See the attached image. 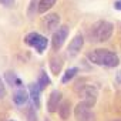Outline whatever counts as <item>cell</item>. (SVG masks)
<instances>
[{
    "label": "cell",
    "instance_id": "cell-1",
    "mask_svg": "<svg viewBox=\"0 0 121 121\" xmlns=\"http://www.w3.org/2000/svg\"><path fill=\"white\" fill-rule=\"evenodd\" d=\"M87 58L95 66L101 67H117L120 64V58L115 53L105 50V48H97L87 53Z\"/></svg>",
    "mask_w": 121,
    "mask_h": 121
},
{
    "label": "cell",
    "instance_id": "cell-2",
    "mask_svg": "<svg viewBox=\"0 0 121 121\" xmlns=\"http://www.w3.org/2000/svg\"><path fill=\"white\" fill-rule=\"evenodd\" d=\"M114 31V26L112 23L107 22V20H100L97 23H94L90 29V37L91 41H97V43H104L107 40H110V37L112 36Z\"/></svg>",
    "mask_w": 121,
    "mask_h": 121
},
{
    "label": "cell",
    "instance_id": "cell-3",
    "mask_svg": "<svg viewBox=\"0 0 121 121\" xmlns=\"http://www.w3.org/2000/svg\"><path fill=\"white\" fill-rule=\"evenodd\" d=\"M24 43H26L27 46L33 47L39 54H43V53L46 51V48H47L48 40H47V37H44L43 34L33 31V33H29V34L24 37Z\"/></svg>",
    "mask_w": 121,
    "mask_h": 121
},
{
    "label": "cell",
    "instance_id": "cell-4",
    "mask_svg": "<svg viewBox=\"0 0 121 121\" xmlns=\"http://www.w3.org/2000/svg\"><path fill=\"white\" fill-rule=\"evenodd\" d=\"M74 117L77 121H95V114L91 110V105L81 101L74 108Z\"/></svg>",
    "mask_w": 121,
    "mask_h": 121
},
{
    "label": "cell",
    "instance_id": "cell-5",
    "mask_svg": "<svg viewBox=\"0 0 121 121\" xmlns=\"http://www.w3.org/2000/svg\"><path fill=\"white\" fill-rule=\"evenodd\" d=\"M69 26H60L54 33H53V37H51V46H53V50L54 51H58L60 48L63 47L67 36H69Z\"/></svg>",
    "mask_w": 121,
    "mask_h": 121
},
{
    "label": "cell",
    "instance_id": "cell-6",
    "mask_svg": "<svg viewBox=\"0 0 121 121\" xmlns=\"http://www.w3.org/2000/svg\"><path fill=\"white\" fill-rule=\"evenodd\" d=\"M80 95L83 97V101L87 103L88 105H94L97 103V97H98V91L94 86H83L81 87V91H80Z\"/></svg>",
    "mask_w": 121,
    "mask_h": 121
},
{
    "label": "cell",
    "instance_id": "cell-7",
    "mask_svg": "<svg viewBox=\"0 0 121 121\" xmlns=\"http://www.w3.org/2000/svg\"><path fill=\"white\" fill-rule=\"evenodd\" d=\"M58 24H60V16L56 13H50L41 20V26L46 31H56L60 27Z\"/></svg>",
    "mask_w": 121,
    "mask_h": 121
},
{
    "label": "cell",
    "instance_id": "cell-8",
    "mask_svg": "<svg viewBox=\"0 0 121 121\" xmlns=\"http://www.w3.org/2000/svg\"><path fill=\"white\" fill-rule=\"evenodd\" d=\"M83 46H84V37H83L81 34L74 36L73 40L70 41L69 47H67V56H69V57H74V56H77V54L81 51Z\"/></svg>",
    "mask_w": 121,
    "mask_h": 121
},
{
    "label": "cell",
    "instance_id": "cell-9",
    "mask_svg": "<svg viewBox=\"0 0 121 121\" xmlns=\"http://www.w3.org/2000/svg\"><path fill=\"white\" fill-rule=\"evenodd\" d=\"M61 91H58V90H53L50 93V97H48V101H47V110L48 112H56L58 110V105L60 103H61Z\"/></svg>",
    "mask_w": 121,
    "mask_h": 121
},
{
    "label": "cell",
    "instance_id": "cell-10",
    "mask_svg": "<svg viewBox=\"0 0 121 121\" xmlns=\"http://www.w3.org/2000/svg\"><path fill=\"white\" fill-rule=\"evenodd\" d=\"M29 94L30 93H27L23 87H19L13 94V103L16 105H24L29 101Z\"/></svg>",
    "mask_w": 121,
    "mask_h": 121
},
{
    "label": "cell",
    "instance_id": "cell-11",
    "mask_svg": "<svg viewBox=\"0 0 121 121\" xmlns=\"http://www.w3.org/2000/svg\"><path fill=\"white\" fill-rule=\"evenodd\" d=\"M41 88L39 87V84L36 83H31V84H29V93H30V97H31V101H33V104L36 105V108H39L40 107V94H41Z\"/></svg>",
    "mask_w": 121,
    "mask_h": 121
},
{
    "label": "cell",
    "instance_id": "cell-12",
    "mask_svg": "<svg viewBox=\"0 0 121 121\" xmlns=\"http://www.w3.org/2000/svg\"><path fill=\"white\" fill-rule=\"evenodd\" d=\"M4 78H6L7 84L12 86V87H16V88L23 87V81H22V80L19 78V76H17L16 73H13V71H7V73L4 74Z\"/></svg>",
    "mask_w": 121,
    "mask_h": 121
},
{
    "label": "cell",
    "instance_id": "cell-13",
    "mask_svg": "<svg viewBox=\"0 0 121 121\" xmlns=\"http://www.w3.org/2000/svg\"><path fill=\"white\" fill-rule=\"evenodd\" d=\"M61 69H63V58L58 57V56L51 57V60H50V70H51V73L58 76L60 71H61Z\"/></svg>",
    "mask_w": 121,
    "mask_h": 121
},
{
    "label": "cell",
    "instance_id": "cell-14",
    "mask_svg": "<svg viewBox=\"0 0 121 121\" xmlns=\"http://www.w3.org/2000/svg\"><path fill=\"white\" fill-rule=\"evenodd\" d=\"M70 112H71V104L70 101H63L60 103L58 105V115L61 120H67L70 117Z\"/></svg>",
    "mask_w": 121,
    "mask_h": 121
},
{
    "label": "cell",
    "instance_id": "cell-15",
    "mask_svg": "<svg viewBox=\"0 0 121 121\" xmlns=\"http://www.w3.org/2000/svg\"><path fill=\"white\" fill-rule=\"evenodd\" d=\"M37 84L41 90H46V87H48L51 84V80L50 77L47 76L46 70H40V74H39V80H37Z\"/></svg>",
    "mask_w": 121,
    "mask_h": 121
},
{
    "label": "cell",
    "instance_id": "cell-16",
    "mask_svg": "<svg viewBox=\"0 0 121 121\" xmlns=\"http://www.w3.org/2000/svg\"><path fill=\"white\" fill-rule=\"evenodd\" d=\"M77 74H78V69H77V67H70V69H67L66 73H64V76L61 77V83H63V84H67V83H69L70 80H73Z\"/></svg>",
    "mask_w": 121,
    "mask_h": 121
},
{
    "label": "cell",
    "instance_id": "cell-17",
    "mask_svg": "<svg viewBox=\"0 0 121 121\" xmlns=\"http://www.w3.org/2000/svg\"><path fill=\"white\" fill-rule=\"evenodd\" d=\"M56 2H57V0H40V2H39V7H37L39 13H46L47 10H50L56 4Z\"/></svg>",
    "mask_w": 121,
    "mask_h": 121
},
{
    "label": "cell",
    "instance_id": "cell-18",
    "mask_svg": "<svg viewBox=\"0 0 121 121\" xmlns=\"http://www.w3.org/2000/svg\"><path fill=\"white\" fill-rule=\"evenodd\" d=\"M27 118H29V121H37L36 110H34V107H33V105H30V107H29V110H27Z\"/></svg>",
    "mask_w": 121,
    "mask_h": 121
},
{
    "label": "cell",
    "instance_id": "cell-19",
    "mask_svg": "<svg viewBox=\"0 0 121 121\" xmlns=\"http://www.w3.org/2000/svg\"><path fill=\"white\" fill-rule=\"evenodd\" d=\"M0 4H3L6 7H12L14 4V0H0Z\"/></svg>",
    "mask_w": 121,
    "mask_h": 121
},
{
    "label": "cell",
    "instance_id": "cell-20",
    "mask_svg": "<svg viewBox=\"0 0 121 121\" xmlns=\"http://www.w3.org/2000/svg\"><path fill=\"white\" fill-rule=\"evenodd\" d=\"M114 9H115V10H121V0L114 2Z\"/></svg>",
    "mask_w": 121,
    "mask_h": 121
},
{
    "label": "cell",
    "instance_id": "cell-21",
    "mask_svg": "<svg viewBox=\"0 0 121 121\" xmlns=\"http://www.w3.org/2000/svg\"><path fill=\"white\" fill-rule=\"evenodd\" d=\"M4 94V86H3V81H2V78H0V97H2Z\"/></svg>",
    "mask_w": 121,
    "mask_h": 121
},
{
    "label": "cell",
    "instance_id": "cell-22",
    "mask_svg": "<svg viewBox=\"0 0 121 121\" xmlns=\"http://www.w3.org/2000/svg\"><path fill=\"white\" fill-rule=\"evenodd\" d=\"M114 121H121V120H114Z\"/></svg>",
    "mask_w": 121,
    "mask_h": 121
},
{
    "label": "cell",
    "instance_id": "cell-23",
    "mask_svg": "<svg viewBox=\"0 0 121 121\" xmlns=\"http://www.w3.org/2000/svg\"><path fill=\"white\" fill-rule=\"evenodd\" d=\"M10 121H14V120H10Z\"/></svg>",
    "mask_w": 121,
    "mask_h": 121
}]
</instances>
